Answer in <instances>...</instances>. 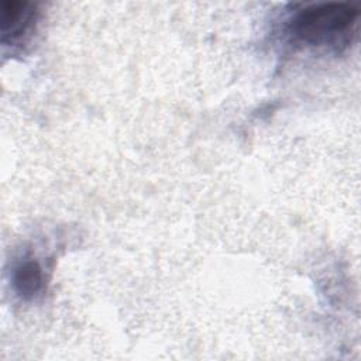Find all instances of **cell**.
Instances as JSON below:
<instances>
[{"label": "cell", "instance_id": "6da1fadb", "mask_svg": "<svg viewBox=\"0 0 361 361\" xmlns=\"http://www.w3.org/2000/svg\"><path fill=\"white\" fill-rule=\"evenodd\" d=\"M358 18L347 3H329L302 10L292 23V34L312 45H330L344 37Z\"/></svg>", "mask_w": 361, "mask_h": 361}, {"label": "cell", "instance_id": "7a4b0ae2", "mask_svg": "<svg viewBox=\"0 0 361 361\" xmlns=\"http://www.w3.org/2000/svg\"><path fill=\"white\" fill-rule=\"evenodd\" d=\"M34 8L28 3L4 1L1 4V35L3 41L7 38L16 41L21 38L34 20Z\"/></svg>", "mask_w": 361, "mask_h": 361}, {"label": "cell", "instance_id": "3957f363", "mask_svg": "<svg viewBox=\"0 0 361 361\" xmlns=\"http://www.w3.org/2000/svg\"><path fill=\"white\" fill-rule=\"evenodd\" d=\"M14 285L23 296H34L42 286V272L35 261H25L14 269Z\"/></svg>", "mask_w": 361, "mask_h": 361}]
</instances>
